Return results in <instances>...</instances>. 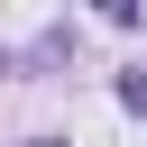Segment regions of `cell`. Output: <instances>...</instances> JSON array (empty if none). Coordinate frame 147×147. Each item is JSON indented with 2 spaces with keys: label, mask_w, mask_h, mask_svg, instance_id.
Returning <instances> with one entry per match:
<instances>
[{
  "label": "cell",
  "mask_w": 147,
  "mask_h": 147,
  "mask_svg": "<svg viewBox=\"0 0 147 147\" xmlns=\"http://www.w3.org/2000/svg\"><path fill=\"white\" fill-rule=\"evenodd\" d=\"M28 147H64V138H28Z\"/></svg>",
  "instance_id": "cell-1"
}]
</instances>
